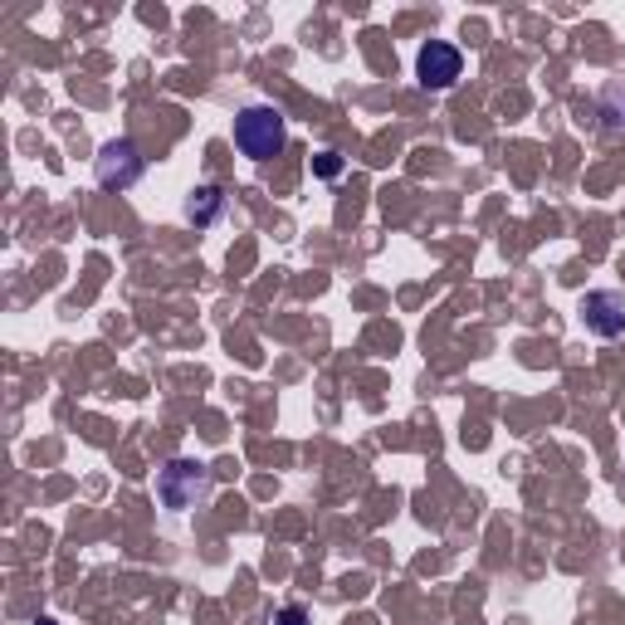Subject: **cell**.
<instances>
[{"mask_svg":"<svg viewBox=\"0 0 625 625\" xmlns=\"http://www.w3.org/2000/svg\"><path fill=\"white\" fill-rule=\"evenodd\" d=\"M284 137H288L284 113L269 107V103H254V107H245V113L235 117V147H240L250 161L279 157V152H284Z\"/></svg>","mask_w":625,"mask_h":625,"instance_id":"1","label":"cell"},{"mask_svg":"<svg viewBox=\"0 0 625 625\" xmlns=\"http://www.w3.org/2000/svg\"><path fill=\"white\" fill-rule=\"evenodd\" d=\"M225 215V191L220 186H196L186 201V220L196 225V230H206V225H215Z\"/></svg>","mask_w":625,"mask_h":625,"instance_id":"6","label":"cell"},{"mask_svg":"<svg viewBox=\"0 0 625 625\" xmlns=\"http://www.w3.org/2000/svg\"><path fill=\"white\" fill-rule=\"evenodd\" d=\"M143 171H147V157L137 152L127 137L103 143V152L93 157V177H99L103 191H133L137 181H143Z\"/></svg>","mask_w":625,"mask_h":625,"instance_id":"3","label":"cell"},{"mask_svg":"<svg viewBox=\"0 0 625 625\" xmlns=\"http://www.w3.org/2000/svg\"><path fill=\"white\" fill-rule=\"evenodd\" d=\"M312 171H318V177H338V171H342V157H338V152H318Z\"/></svg>","mask_w":625,"mask_h":625,"instance_id":"7","label":"cell"},{"mask_svg":"<svg viewBox=\"0 0 625 625\" xmlns=\"http://www.w3.org/2000/svg\"><path fill=\"white\" fill-rule=\"evenodd\" d=\"M416 73L425 89H455V79L465 73V54H459L455 45H445V39H430L425 49L416 54Z\"/></svg>","mask_w":625,"mask_h":625,"instance_id":"4","label":"cell"},{"mask_svg":"<svg viewBox=\"0 0 625 625\" xmlns=\"http://www.w3.org/2000/svg\"><path fill=\"white\" fill-rule=\"evenodd\" d=\"M274 625H312V621H308V611H304V606H284V611L274 616Z\"/></svg>","mask_w":625,"mask_h":625,"instance_id":"8","label":"cell"},{"mask_svg":"<svg viewBox=\"0 0 625 625\" xmlns=\"http://www.w3.org/2000/svg\"><path fill=\"white\" fill-rule=\"evenodd\" d=\"M39 625H54V621H49V616H45V621H39Z\"/></svg>","mask_w":625,"mask_h":625,"instance_id":"9","label":"cell"},{"mask_svg":"<svg viewBox=\"0 0 625 625\" xmlns=\"http://www.w3.org/2000/svg\"><path fill=\"white\" fill-rule=\"evenodd\" d=\"M157 493L171 513L196 509L211 493V469L196 465V459H171V465H161V474H157Z\"/></svg>","mask_w":625,"mask_h":625,"instance_id":"2","label":"cell"},{"mask_svg":"<svg viewBox=\"0 0 625 625\" xmlns=\"http://www.w3.org/2000/svg\"><path fill=\"white\" fill-rule=\"evenodd\" d=\"M581 318H587V328L596 332V338H621L625 332V298L616 288H596V294L581 298Z\"/></svg>","mask_w":625,"mask_h":625,"instance_id":"5","label":"cell"}]
</instances>
